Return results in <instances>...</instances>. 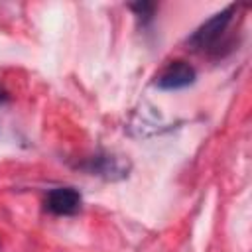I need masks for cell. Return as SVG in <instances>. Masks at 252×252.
<instances>
[{
    "label": "cell",
    "instance_id": "cell-5",
    "mask_svg": "<svg viewBox=\"0 0 252 252\" xmlns=\"http://www.w3.org/2000/svg\"><path fill=\"white\" fill-rule=\"evenodd\" d=\"M130 10L138 16V20H142V24H150L154 20V14L158 10V4L156 2H134L130 4Z\"/></svg>",
    "mask_w": 252,
    "mask_h": 252
},
{
    "label": "cell",
    "instance_id": "cell-4",
    "mask_svg": "<svg viewBox=\"0 0 252 252\" xmlns=\"http://www.w3.org/2000/svg\"><path fill=\"white\" fill-rule=\"evenodd\" d=\"M79 167L91 175H100L106 179H120V177L128 175L126 173L128 163H124L120 158L110 156V154H94V156L87 158Z\"/></svg>",
    "mask_w": 252,
    "mask_h": 252
},
{
    "label": "cell",
    "instance_id": "cell-7",
    "mask_svg": "<svg viewBox=\"0 0 252 252\" xmlns=\"http://www.w3.org/2000/svg\"><path fill=\"white\" fill-rule=\"evenodd\" d=\"M0 248H2V244H0Z\"/></svg>",
    "mask_w": 252,
    "mask_h": 252
},
{
    "label": "cell",
    "instance_id": "cell-2",
    "mask_svg": "<svg viewBox=\"0 0 252 252\" xmlns=\"http://www.w3.org/2000/svg\"><path fill=\"white\" fill-rule=\"evenodd\" d=\"M197 79V71L193 65H189L183 59L167 63L161 73L156 77V87L161 91H179L189 85H193Z\"/></svg>",
    "mask_w": 252,
    "mask_h": 252
},
{
    "label": "cell",
    "instance_id": "cell-3",
    "mask_svg": "<svg viewBox=\"0 0 252 252\" xmlns=\"http://www.w3.org/2000/svg\"><path fill=\"white\" fill-rule=\"evenodd\" d=\"M45 211L55 217H73L83 207V197L75 187H55L43 199Z\"/></svg>",
    "mask_w": 252,
    "mask_h": 252
},
{
    "label": "cell",
    "instance_id": "cell-6",
    "mask_svg": "<svg viewBox=\"0 0 252 252\" xmlns=\"http://www.w3.org/2000/svg\"><path fill=\"white\" fill-rule=\"evenodd\" d=\"M6 98H8V93H6V91L0 87V102H2V100H6Z\"/></svg>",
    "mask_w": 252,
    "mask_h": 252
},
{
    "label": "cell",
    "instance_id": "cell-1",
    "mask_svg": "<svg viewBox=\"0 0 252 252\" xmlns=\"http://www.w3.org/2000/svg\"><path fill=\"white\" fill-rule=\"evenodd\" d=\"M234 14H236V4L226 6L224 10L215 14L211 20H207L203 26H199L191 33V37L187 39V45L195 51H213V49H217L220 37L224 35V32L230 26Z\"/></svg>",
    "mask_w": 252,
    "mask_h": 252
}]
</instances>
